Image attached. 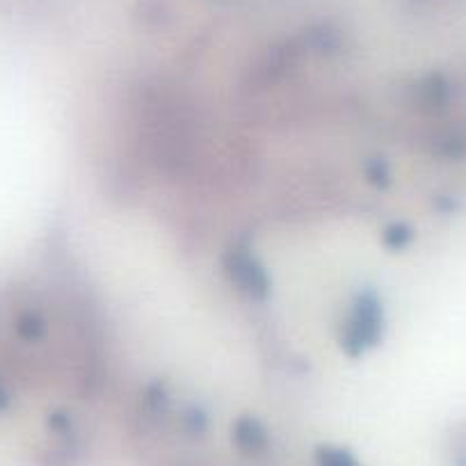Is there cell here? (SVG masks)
Wrapping results in <instances>:
<instances>
[{"label":"cell","instance_id":"1","mask_svg":"<svg viewBox=\"0 0 466 466\" xmlns=\"http://www.w3.org/2000/svg\"><path fill=\"white\" fill-rule=\"evenodd\" d=\"M384 334V309L378 293L361 290L350 307L348 318L340 329V348L348 357H361L366 350L375 348Z\"/></svg>","mask_w":466,"mask_h":466},{"label":"cell","instance_id":"2","mask_svg":"<svg viewBox=\"0 0 466 466\" xmlns=\"http://www.w3.org/2000/svg\"><path fill=\"white\" fill-rule=\"evenodd\" d=\"M224 268H227L231 284H236V289L248 298L266 299L270 295V275H268L266 266L248 249H233L224 261Z\"/></svg>","mask_w":466,"mask_h":466},{"label":"cell","instance_id":"3","mask_svg":"<svg viewBox=\"0 0 466 466\" xmlns=\"http://www.w3.org/2000/svg\"><path fill=\"white\" fill-rule=\"evenodd\" d=\"M233 441L240 451L258 452L268 446V430L254 416H243L233 425Z\"/></svg>","mask_w":466,"mask_h":466},{"label":"cell","instance_id":"4","mask_svg":"<svg viewBox=\"0 0 466 466\" xmlns=\"http://www.w3.org/2000/svg\"><path fill=\"white\" fill-rule=\"evenodd\" d=\"M419 96L425 107H441L448 98V85L441 76H428L419 85Z\"/></svg>","mask_w":466,"mask_h":466},{"label":"cell","instance_id":"5","mask_svg":"<svg viewBox=\"0 0 466 466\" xmlns=\"http://www.w3.org/2000/svg\"><path fill=\"white\" fill-rule=\"evenodd\" d=\"M411 240H414V231H411V227H407L405 222L391 224V227L384 228L382 233L384 248L393 249V252H402L405 248H410Z\"/></svg>","mask_w":466,"mask_h":466},{"label":"cell","instance_id":"6","mask_svg":"<svg viewBox=\"0 0 466 466\" xmlns=\"http://www.w3.org/2000/svg\"><path fill=\"white\" fill-rule=\"evenodd\" d=\"M318 466H360L348 451L334 446H320L316 452Z\"/></svg>","mask_w":466,"mask_h":466},{"label":"cell","instance_id":"7","mask_svg":"<svg viewBox=\"0 0 466 466\" xmlns=\"http://www.w3.org/2000/svg\"><path fill=\"white\" fill-rule=\"evenodd\" d=\"M364 172L369 183H373L375 187H387L391 183V169H389L387 160L384 158H370L364 165Z\"/></svg>","mask_w":466,"mask_h":466},{"label":"cell","instance_id":"8","mask_svg":"<svg viewBox=\"0 0 466 466\" xmlns=\"http://www.w3.org/2000/svg\"><path fill=\"white\" fill-rule=\"evenodd\" d=\"M44 331H46V322L37 316V313H24L19 318V334L25 340H37L42 339Z\"/></svg>","mask_w":466,"mask_h":466},{"label":"cell","instance_id":"9","mask_svg":"<svg viewBox=\"0 0 466 466\" xmlns=\"http://www.w3.org/2000/svg\"><path fill=\"white\" fill-rule=\"evenodd\" d=\"M10 405V396H7V391L3 387H0V411L5 410V407Z\"/></svg>","mask_w":466,"mask_h":466}]
</instances>
